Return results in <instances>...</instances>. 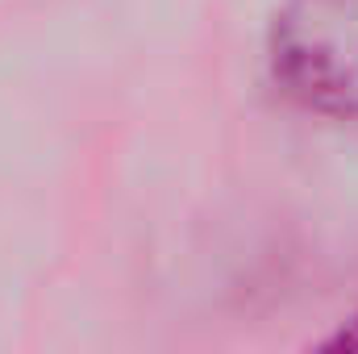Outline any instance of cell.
Masks as SVG:
<instances>
[{"label":"cell","mask_w":358,"mask_h":354,"mask_svg":"<svg viewBox=\"0 0 358 354\" xmlns=\"http://www.w3.org/2000/svg\"><path fill=\"white\" fill-rule=\"evenodd\" d=\"M267 63L300 108L358 121V0H279Z\"/></svg>","instance_id":"obj_1"},{"label":"cell","mask_w":358,"mask_h":354,"mask_svg":"<svg viewBox=\"0 0 358 354\" xmlns=\"http://www.w3.org/2000/svg\"><path fill=\"white\" fill-rule=\"evenodd\" d=\"M329 346H350V351H358V317H350V321L338 330V338H334Z\"/></svg>","instance_id":"obj_2"}]
</instances>
